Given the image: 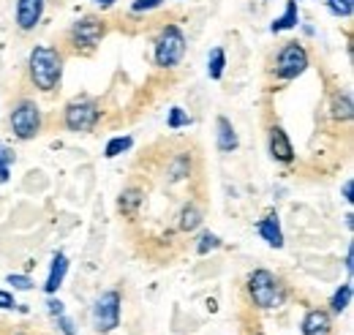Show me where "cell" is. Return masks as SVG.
Instances as JSON below:
<instances>
[{
	"mask_svg": "<svg viewBox=\"0 0 354 335\" xmlns=\"http://www.w3.org/2000/svg\"><path fill=\"white\" fill-rule=\"evenodd\" d=\"M216 147L221 150V153H234L237 147H240V136H237V131L232 126V120L229 118H218L216 120Z\"/></svg>",
	"mask_w": 354,
	"mask_h": 335,
	"instance_id": "13",
	"label": "cell"
},
{
	"mask_svg": "<svg viewBox=\"0 0 354 335\" xmlns=\"http://www.w3.org/2000/svg\"><path fill=\"white\" fill-rule=\"evenodd\" d=\"M101 120V107L93 98H74L63 109V126L74 134H88Z\"/></svg>",
	"mask_w": 354,
	"mask_h": 335,
	"instance_id": "6",
	"label": "cell"
},
{
	"mask_svg": "<svg viewBox=\"0 0 354 335\" xmlns=\"http://www.w3.org/2000/svg\"><path fill=\"white\" fill-rule=\"evenodd\" d=\"M142 202H145V194H142L139 188H126V191L120 194V199H118V208H120L123 215L133 218V215H136V210L142 208Z\"/></svg>",
	"mask_w": 354,
	"mask_h": 335,
	"instance_id": "16",
	"label": "cell"
},
{
	"mask_svg": "<svg viewBox=\"0 0 354 335\" xmlns=\"http://www.w3.org/2000/svg\"><path fill=\"white\" fill-rule=\"evenodd\" d=\"M303 335H333V316L324 308H310L300 325Z\"/></svg>",
	"mask_w": 354,
	"mask_h": 335,
	"instance_id": "11",
	"label": "cell"
},
{
	"mask_svg": "<svg viewBox=\"0 0 354 335\" xmlns=\"http://www.w3.org/2000/svg\"><path fill=\"white\" fill-rule=\"evenodd\" d=\"M120 314H123V297L118 289H109V292H101L93 302V327L95 333H112L120 327Z\"/></svg>",
	"mask_w": 354,
	"mask_h": 335,
	"instance_id": "4",
	"label": "cell"
},
{
	"mask_svg": "<svg viewBox=\"0 0 354 335\" xmlns=\"http://www.w3.org/2000/svg\"><path fill=\"white\" fill-rule=\"evenodd\" d=\"M257 335H265V333H257Z\"/></svg>",
	"mask_w": 354,
	"mask_h": 335,
	"instance_id": "35",
	"label": "cell"
},
{
	"mask_svg": "<svg viewBox=\"0 0 354 335\" xmlns=\"http://www.w3.org/2000/svg\"><path fill=\"white\" fill-rule=\"evenodd\" d=\"M344 264H346V273L352 275V270H354V248H352V243H349V248H346V262H344Z\"/></svg>",
	"mask_w": 354,
	"mask_h": 335,
	"instance_id": "33",
	"label": "cell"
},
{
	"mask_svg": "<svg viewBox=\"0 0 354 335\" xmlns=\"http://www.w3.org/2000/svg\"><path fill=\"white\" fill-rule=\"evenodd\" d=\"M352 115H354L352 96L349 93H335V98H333V118L335 120H352Z\"/></svg>",
	"mask_w": 354,
	"mask_h": 335,
	"instance_id": "19",
	"label": "cell"
},
{
	"mask_svg": "<svg viewBox=\"0 0 354 335\" xmlns=\"http://www.w3.org/2000/svg\"><path fill=\"white\" fill-rule=\"evenodd\" d=\"M352 281H346V284H341L335 294H333V300H330V314H344V311H349V305H352Z\"/></svg>",
	"mask_w": 354,
	"mask_h": 335,
	"instance_id": "17",
	"label": "cell"
},
{
	"mask_svg": "<svg viewBox=\"0 0 354 335\" xmlns=\"http://www.w3.org/2000/svg\"><path fill=\"white\" fill-rule=\"evenodd\" d=\"M270 156L281 164H292L295 161V147H292V139L289 134L281 126L270 128Z\"/></svg>",
	"mask_w": 354,
	"mask_h": 335,
	"instance_id": "10",
	"label": "cell"
},
{
	"mask_svg": "<svg viewBox=\"0 0 354 335\" xmlns=\"http://www.w3.org/2000/svg\"><path fill=\"white\" fill-rule=\"evenodd\" d=\"M8 123H11V131L17 139L22 142H30L41 134V126H44V118H41V107L30 98H22L14 104L11 115H8Z\"/></svg>",
	"mask_w": 354,
	"mask_h": 335,
	"instance_id": "3",
	"label": "cell"
},
{
	"mask_svg": "<svg viewBox=\"0 0 354 335\" xmlns=\"http://www.w3.org/2000/svg\"><path fill=\"white\" fill-rule=\"evenodd\" d=\"M188 174H191V156L180 153V156H175V161L169 164V180H172V183H180V180H185Z\"/></svg>",
	"mask_w": 354,
	"mask_h": 335,
	"instance_id": "22",
	"label": "cell"
},
{
	"mask_svg": "<svg viewBox=\"0 0 354 335\" xmlns=\"http://www.w3.org/2000/svg\"><path fill=\"white\" fill-rule=\"evenodd\" d=\"M0 308H3V311H11V308H17V300H14V294L6 292V289H0Z\"/></svg>",
	"mask_w": 354,
	"mask_h": 335,
	"instance_id": "31",
	"label": "cell"
},
{
	"mask_svg": "<svg viewBox=\"0 0 354 335\" xmlns=\"http://www.w3.org/2000/svg\"><path fill=\"white\" fill-rule=\"evenodd\" d=\"M66 273H68V256L63 251H57L52 256V267H49V275H46L44 281V292L46 294L57 292L63 287V281H66Z\"/></svg>",
	"mask_w": 354,
	"mask_h": 335,
	"instance_id": "12",
	"label": "cell"
},
{
	"mask_svg": "<svg viewBox=\"0 0 354 335\" xmlns=\"http://www.w3.org/2000/svg\"><path fill=\"white\" fill-rule=\"evenodd\" d=\"M118 0H95V6H101V8H109V6H115Z\"/></svg>",
	"mask_w": 354,
	"mask_h": 335,
	"instance_id": "34",
	"label": "cell"
},
{
	"mask_svg": "<svg viewBox=\"0 0 354 335\" xmlns=\"http://www.w3.org/2000/svg\"><path fill=\"white\" fill-rule=\"evenodd\" d=\"M104 22L101 19H95V17H82V19H77L74 22V28H71V39L77 46H85V49H93L95 44L104 39Z\"/></svg>",
	"mask_w": 354,
	"mask_h": 335,
	"instance_id": "8",
	"label": "cell"
},
{
	"mask_svg": "<svg viewBox=\"0 0 354 335\" xmlns=\"http://www.w3.org/2000/svg\"><path fill=\"white\" fill-rule=\"evenodd\" d=\"M14 161H17V156H14V150H11V147H6V145L0 142V185H3V183H8V177H11V167H14Z\"/></svg>",
	"mask_w": 354,
	"mask_h": 335,
	"instance_id": "24",
	"label": "cell"
},
{
	"mask_svg": "<svg viewBox=\"0 0 354 335\" xmlns=\"http://www.w3.org/2000/svg\"><path fill=\"white\" fill-rule=\"evenodd\" d=\"M223 71H226V52H223V46H216L207 55V77L210 80H221Z\"/></svg>",
	"mask_w": 354,
	"mask_h": 335,
	"instance_id": "18",
	"label": "cell"
},
{
	"mask_svg": "<svg viewBox=\"0 0 354 335\" xmlns=\"http://www.w3.org/2000/svg\"><path fill=\"white\" fill-rule=\"evenodd\" d=\"M199 226H202V210L196 208V205H185V208L180 210V229L183 232H194Z\"/></svg>",
	"mask_w": 354,
	"mask_h": 335,
	"instance_id": "20",
	"label": "cell"
},
{
	"mask_svg": "<svg viewBox=\"0 0 354 335\" xmlns=\"http://www.w3.org/2000/svg\"><path fill=\"white\" fill-rule=\"evenodd\" d=\"M352 191H354V180L352 177H349V180H346V183H344V188H341V194H344V199H346V202H349V205H352Z\"/></svg>",
	"mask_w": 354,
	"mask_h": 335,
	"instance_id": "32",
	"label": "cell"
},
{
	"mask_svg": "<svg viewBox=\"0 0 354 335\" xmlns=\"http://www.w3.org/2000/svg\"><path fill=\"white\" fill-rule=\"evenodd\" d=\"M297 25H300V8H297V0H289L283 14L270 25V30L272 33H286V30H295Z\"/></svg>",
	"mask_w": 354,
	"mask_h": 335,
	"instance_id": "15",
	"label": "cell"
},
{
	"mask_svg": "<svg viewBox=\"0 0 354 335\" xmlns=\"http://www.w3.org/2000/svg\"><path fill=\"white\" fill-rule=\"evenodd\" d=\"M28 74H30V82L39 90H44V93L55 90L63 77V55L55 46H44V44L33 46L30 57H28Z\"/></svg>",
	"mask_w": 354,
	"mask_h": 335,
	"instance_id": "1",
	"label": "cell"
},
{
	"mask_svg": "<svg viewBox=\"0 0 354 335\" xmlns=\"http://www.w3.org/2000/svg\"><path fill=\"white\" fill-rule=\"evenodd\" d=\"M308 66H310V60H308L306 46L297 42H289L278 52V57H275V77L283 80V82H289V80L303 77Z\"/></svg>",
	"mask_w": 354,
	"mask_h": 335,
	"instance_id": "7",
	"label": "cell"
},
{
	"mask_svg": "<svg viewBox=\"0 0 354 335\" xmlns=\"http://www.w3.org/2000/svg\"><path fill=\"white\" fill-rule=\"evenodd\" d=\"M158 6H164V0H133L131 11L133 14H142V11H153V8H158Z\"/></svg>",
	"mask_w": 354,
	"mask_h": 335,
	"instance_id": "28",
	"label": "cell"
},
{
	"mask_svg": "<svg viewBox=\"0 0 354 335\" xmlns=\"http://www.w3.org/2000/svg\"><path fill=\"white\" fill-rule=\"evenodd\" d=\"M44 17V0H17V28L33 30Z\"/></svg>",
	"mask_w": 354,
	"mask_h": 335,
	"instance_id": "9",
	"label": "cell"
},
{
	"mask_svg": "<svg viewBox=\"0 0 354 335\" xmlns=\"http://www.w3.org/2000/svg\"><path fill=\"white\" fill-rule=\"evenodd\" d=\"M46 311H49V316H55V319H57L60 314H66V305L49 294V300H46Z\"/></svg>",
	"mask_w": 354,
	"mask_h": 335,
	"instance_id": "30",
	"label": "cell"
},
{
	"mask_svg": "<svg viewBox=\"0 0 354 335\" xmlns=\"http://www.w3.org/2000/svg\"><path fill=\"white\" fill-rule=\"evenodd\" d=\"M221 246H223V240L216 232H202L199 240H196V253H199V256H207L210 251H218Z\"/></svg>",
	"mask_w": 354,
	"mask_h": 335,
	"instance_id": "23",
	"label": "cell"
},
{
	"mask_svg": "<svg viewBox=\"0 0 354 335\" xmlns=\"http://www.w3.org/2000/svg\"><path fill=\"white\" fill-rule=\"evenodd\" d=\"M185 33L177 25H167L156 39V66L158 69H175L185 57Z\"/></svg>",
	"mask_w": 354,
	"mask_h": 335,
	"instance_id": "5",
	"label": "cell"
},
{
	"mask_svg": "<svg viewBox=\"0 0 354 335\" xmlns=\"http://www.w3.org/2000/svg\"><path fill=\"white\" fill-rule=\"evenodd\" d=\"M133 147V139L126 134V136H112L109 142H106V147H104V156L106 159H118V156H123V153H129Z\"/></svg>",
	"mask_w": 354,
	"mask_h": 335,
	"instance_id": "21",
	"label": "cell"
},
{
	"mask_svg": "<svg viewBox=\"0 0 354 335\" xmlns=\"http://www.w3.org/2000/svg\"><path fill=\"white\" fill-rule=\"evenodd\" d=\"M245 287H248L251 302H254L259 311H275V308H281L283 300H286V289H283L281 278H278L272 270H265V267L254 270V273L248 275V284H245Z\"/></svg>",
	"mask_w": 354,
	"mask_h": 335,
	"instance_id": "2",
	"label": "cell"
},
{
	"mask_svg": "<svg viewBox=\"0 0 354 335\" xmlns=\"http://www.w3.org/2000/svg\"><path fill=\"white\" fill-rule=\"evenodd\" d=\"M327 8H330L335 17L349 19L354 14V0H327Z\"/></svg>",
	"mask_w": 354,
	"mask_h": 335,
	"instance_id": "27",
	"label": "cell"
},
{
	"mask_svg": "<svg viewBox=\"0 0 354 335\" xmlns=\"http://www.w3.org/2000/svg\"><path fill=\"white\" fill-rule=\"evenodd\" d=\"M257 232L262 235V240H265L270 248H283V229H281L278 215H265L257 224Z\"/></svg>",
	"mask_w": 354,
	"mask_h": 335,
	"instance_id": "14",
	"label": "cell"
},
{
	"mask_svg": "<svg viewBox=\"0 0 354 335\" xmlns=\"http://www.w3.org/2000/svg\"><path fill=\"white\" fill-rule=\"evenodd\" d=\"M6 284H11L14 292H30L33 289V278L30 275H22V273H11L6 278Z\"/></svg>",
	"mask_w": 354,
	"mask_h": 335,
	"instance_id": "26",
	"label": "cell"
},
{
	"mask_svg": "<svg viewBox=\"0 0 354 335\" xmlns=\"http://www.w3.org/2000/svg\"><path fill=\"white\" fill-rule=\"evenodd\" d=\"M167 126L172 128V131H177V128H183V126H191V115H188L183 107H172L169 115H167Z\"/></svg>",
	"mask_w": 354,
	"mask_h": 335,
	"instance_id": "25",
	"label": "cell"
},
{
	"mask_svg": "<svg viewBox=\"0 0 354 335\" xmlns=\"http://www.w3.org/2000/svg\"><path fill=\"white\" fill-rule=\"evenodd\" d=\"M57 327H60V333L63 335H77V325H74V319H71V316H66V314H60V316H57Z\"/></svg>",
	"mask_w": 354,
	"mask_h": 335,
	"instance_id": "29",
	"label": "cell"
}]
</instances>
